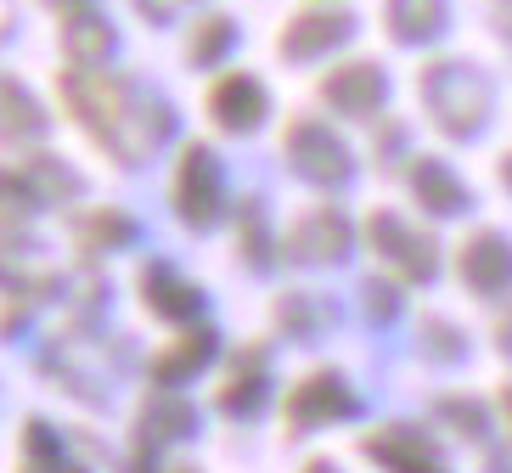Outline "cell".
<instances>
[{
	"label": "cell",
	"instance_id": "cell-4",
	"mask_svg": "<svg viewBox=\"0 0 512 473\" xmlns=\"http://www.w3.org/2000/svg\"><path fill=\"white\" fill-rule=\"evenodd\" d=\"M282 158H287V169H293V175H304L310 186H344L349 175H355L349 147L332 136L327 124H316V119H293V124H287Z\"/></svg>",
	"mask_w": 512,
	"mask_h": 473
},
{
	"label": "cell",
	"instance_id": "cell-29",
	"mask_svg": "<svg viewBox=\"0 0 512 473\" xmlns=\"http://www.w3.org/2000/svg\"><path fill=\"white\" fill-rule=\"evenodd\" d=\"M501 181H507V186H512V153H507V158H501Z\"/></svg>",
	"mask_w": 512,
	"mask_h": 473
},
{
	"label": "cell",
	"instance_id": "cell-20",
	"mask_svg": "<svg viewBox=\"0 0 512 473\" xmlns=\"http://www.w3.org/2000/svg\"><path fill=\"white\" fill-rule=\"evenodd\" d=\"M231 46H237V23H231L226 12L197 17L192 29H186V62H192V68H209V62H220Z\"/></svg>",
	"mask_w": 512,
	"mask_h": 473
},
{
	"label": "cell",
	"instance_id": "cell-24",
	"mask_svg": "<svg viewBox=\"0 0 512 473\" xmlns=\"http://www.w3.org/2000/svg\"><path fill=\"white\" fill-rule=\"evenodd\" d=\"M29 209H40V198H34V186L23 169H0V231L17 226Z\"/></svg>",
	"mask_w": 512,
	"mask_h": 473
},
{
	"label": "cell",
	"instance_id": "cell-31",
	"mask_svg": "<svg viewBox=\"0 0 512 473\" xmlns=\"http://www.w3.org/2000/svg\"><path fill=\"white\" fill-rule=\"evenodd\" d=\"M501 406H507V417H512V395H501Z\"/></svg>",
	"mask_w": 512,
	"mask_h": 473
},
{
	"label": "cell",
	"instance_id": "cell-15",
	"mask_svg": "<svg viewBox=\"0 0 512 473\" xmlns=\"http://www.w3.org/2000/svg\"><path fill=\"white\" fill-rule=\"evenodd\" d=\"M113 46H119V34H113V23H107L102 12H79V17H62V51L79 62V68H102L107 57H113Z\"/></svg>",
	"mask_w": 512,
	"mask_h": 473
},
{
	"label": "cell",
	"instance_id": "cell-6",
	"mask_svg": "<svg viewBox=\"0 0 512 473\" xmlns=\"http://www.w3.org/2000/svg\"><path fill=\"white\" fill-rule=\"evenodd\" d=\"M355 40V17L344 6H304L299 17H287L276 46H282L287 62H304V57H321V51H338Z\"/></svg>",
	"mask_w": 512,
	"mask_h": 473
},
{
	"label": "cell",
	"instance_id": "cell-21",
	"mask_svg": "<svg viewBox=\"0 0 512 473\" xmlns=\"http://www.w3.org/2000/svg\"><path fill=\"white\" fill-rule=\"evenodd\" d=\"M197 428V417H192V406H181V400H152V406H141V445L147 451H158V445H169V440H186Z\"/></svg>",
	"mask_w": 512,
	"mask_h": 473
},
{
	"label": "cell",
	"instance_id": "cell-25",
	"mask_svg": "<svg viewBox=\"0 0 512 473\" xmlns=\"http://www.w3.org/2000/svg\"><path fill=\"white\" fill-rule=\"evenodd\" d=\"M23 457H29L23 468H57V462H68L62 457V440L51 434V423H40V417L23 428Z\"/></svg>",
	"mask_w": 512,
	"mask_h": 473
},
{
	"label": "cell",
	"instance_id": "cell-5",
	"mask_svg": "<svg viewBox=\"0 0 512 473\" xmlns=\"http://www.w3.org/2000/svg\"><path fill=\"white\" fill-rule=\"evenodd\" d=\"M361 406H355V395H349V383L338 378V372H310L304 383H293L282 400V417L293 434H304V428H321V423H344V417H355Z\"/></svg>",
	"mask_w": 512,
	"mask_h": 473
},
{
	"label": "cell",
	"instance_id": "cell-13",
	"mask_svg": "<svg viewBox=\"0 0 512 473\" xmlns=\"http://www.w3.org/2000/svg\"><path fill=\"white\" fill-rule=\"evenodd\" d=\"M456 271H462L467 288L501 293L512 282V248H507V237H496V231H473V237L462 243V254H456Z\"/></svg>",
	"mask_w": 512,
	"mask_h": 473
},
{
	"label": "cell",
	"instance_id": "cell-14",
	"mask_svg": "<svg viewBox=\"0 0 512 473\" xmlns=\"http://www.w3.org/2000/svg\"><path fill=\"white\" fill-rule=\"evenodd\" d=\"M209 355H214V327L209 321H192L169 350H158L147 361V372H152V383H164V389H175V383H186V378H197V372L209 367Z\"/></svg>",
	"mask_w": 512,
	"mask_h": 473
},
{
	"label": "cell",
	"instance_id": "cell-30",
	"mask_svg": "<svg viewBox=\"0 0 512 473\" xmlns=\"http://www.w3.org/2000/svg\"><path fill=\"white\" fill-rule=\"evenodd\" d=\"M304 473H338V468H332V462H310Z\"/></svg>",
	"mask_w": 512,
	"mask_h": 473
},
{
	"label": "cell",
	"instance_id": "cell-11",
	"mask_svg": "<svg viewBox=\"0 0 512 473\" xmlns=\"http://www.w3.org/2000/svg\"><path fill=\"white\" fill-rule=\"evenodd\" d=\"M141 305H147L158 321L192 327V321L203 316V293H197L181 271H169V265H147V271H141Z\"/></svg>",
	"mask_w": 512,
	"mask_h": 473
},
{
	"label": "cell",
	"instance_id": "cell-19",
	"mask_svg": "<svg viewBox=\"0 0 512 473\" xmlns=\"http://www.w3.org/2000/svg\"><path fill=\"white\" fill-rule=\"evenodd\" d=\"M411 198H417L428 214H456V209H467V192L456 186V175L439 164V158H417V164H411Z\"/></svg>",
	"mask_w": 512,
	"mask_h": 473
},
{
	"label": "cell",
	"instance_id": "cell-8",
	"mask_svg": "<svg viewBox=\"0 0 512 473\" xmlns=\"http://www.w3.org/2000/svg\"><path fill=\"white\" fill-rule=\"evenodd\" d=\"M265 113H271V96H265V85L254 74L237 68V74H220L209 85V119L220 130H231V136H254L265 124Z\"/></svg>",
	"mask_w": 512,
	"mask_h": 473
},
{
	"label": "cell",
	"instance_id": "cell-12",
	"mask_svg": "<svg viewBox=\"0 0 512 473\" xmlns=\"http://www.w3.org/2000/svg\"><path fill=\"white\" fill-rule=\"evenodd\" d=\"M287 254L304 265H338L349 254V220L338 209H316V214H304L299 231L287 237Z\"/></svg>",
	"mask_w": 512,
	"mask_h": 473
},
{
	"label": "cell",
	"instance_id": "cell-22",
	"mask_svg": "<svg viewBox=\"0 0 512 473\" xmlns=\"http://www.w3.org/2000/svg\"><path fill=\"white\" fill-rule=\"evenodd\" d=\"M74 231H79V243H85V248H102V254L136 243V220H130L124 209H91V214H79Z\"/></svg>",
	"mask_w": 512,
	"mask_h": 473
},
{
	"label": "cell",
	"instance_id": "cell-23",
	"mask_svg": "<svg viewBox=\"0 0 512 473\" xmlns=\"http://www.w3.org/2000/svg\"><path fill=\"white\" fill-rule=\"evenodd\" d=\"M23 175H29V186H34V198L40 203H68V198H79V175L68 164H57V158H34L29 169H23Z\"/></svg>",
	"mask_w": 512,
	"mask_h": 473
},
{
	"label": "cell",
	"instance_id": "cell-2",
	"mask_svg": "<svg viewBox=\"0 0 512 473\" xmlns=\"http://www.w3.org/2000/svg\"><path fill=\"white\" fill-rule=\"evenodd\" d=\"M422 102L445 136H473L490 113V85L467 62H428L422 68Z\"/></svg>",
	"mask_w": 512,
	"mask_h": 473
},
{
	"label": "cell",
	"instance_id": "cell-27",
	"mask_svg": "<svg viewBox=\"0 0 512 473\" xmlns=\"http://www.w3.org/2000/svg\"><path fill=\"white\" fill-rule=\"evenodd\" d=\"M96 0H51V12L57 17H79V12H91Z\"/></svg>",
	"mask_w": 512,
	"mask_h": 473
},
{
	"label": "cell",
	"instance_id": "cell-26",
	"mask_svg": "<svg viewBox=\"0 0 512 473\" xmlns=\"http://www.w3.org/2000/svg\"><path fill=\"white\" fill-rule=\"evenodd\" d=\"M394 305H400V299H394V288H383V282H366V310H372V316H394Z\"/></svg>",
	"mask_w": 512,
	"mask_h": 473
},
{
	"label": "cell",
	"instance_id": "cell-9",
	"mask_svg": "<svg viewBox=\"0 0 512 473\" xmlns=\"http://www.w3.org/2000/svg\"><path fill=\"white\" fill-rule=\"evenodd\" d=\"M383 91H389V79H383L377 62H338L321 79V102L332 113H344V119H372L377 107H383Z\"/></svg>",
	"mask_w": 512,
	"mask_h": 473
},
{
	"label": "cell",
	"instance_id": "cell-10",
	"mask_svg": "<svg viewBox=\"0 0 512 473\" xmlns=\"http://www.w3.org/2000/svg\"><path fill=\"white\" fill-rule=\"evenodd\" d=\"M361 451L389 473H445V457L406 423H383L372 434H361Z\"/></svg>",
	"mask_w": 512,
	"mask_h": 473
},
{
	"label": "cell",
	"instance_id": "cell-3",
	"mask_svg": "<svg viewBox=\"0 0 512 473\" xmlns=\"http://www.w3.org/2000/svg\"><path fill=\"white\" fill-rule=\"evenodd\" d=\"M226 209V169L214 158V147L203 141H186L181 147V164H175V214H181L192 231L214 226Z\"/></svg>",
	"mask_w": 512,
	"mask_h": 473
},
{
	"label": "cell",
	"instance_id": "cell-17",
	"mask_svg": "<svg viewBox=\"0 0 512 473\" xmlns=\"http://www.w3.org/2000/svg\"><path fill=\"white\" fill-rule=\"evenodd\" d=\"M383 23H389V34L400 46H428L445 29V6L439 0H389L383 6Z\"/></svg>",
	"mask_w": 512,
	"mask_h": 473
},
{
	"label": "cell",
	"instance_id": "cell-16",
	"mask_svg": "<svg viewBox=\"0 0 512 473\" xmlns=\"http://www.w3.org/2000/svg\"><path fill=\"white\" fill-rule=\"evenodd\" d=\"M46 136V107L29 96V85L0 74V141H40Z\"/></svg>",
	"mask_w": 512,
	"mask_h": 473
},
{
	"label": "cell",
	"instance_id": "cell-7",
	"mask_svg": "<svg viewBox=\"0 0 512 473\" xmlns=\"http://www.w3.org/2000/svg\"><path fill=\"white\" fill-rule=\"evenodd\" d=\"M366 243L406 276V282H428V276H434V243H428L422 231H411L406 220H394L389 209L366 214Z\"/></svg>",
	"mask_w": 512,
	"mask_h": 473
},
{
	"label": "cell",
	"instance_id": "cell-32",
	"mask_svg": "<svg viewBox=\"0 0 512 473\" xmlns=\"http://www.w3.org/2000/svg\"><path fill=\"white\" fill-rule=\"evenodd\" d=\"M181 473H192V468H181Z\"/></svg>",
	"mask_w": 512,
	"mask_h": 473
},
{
	"label": "cell",
	"instance_id": "cell-1",
	"mask_svg": "<svg viewBox=\"0 0 512 473\" xmlns=\"http://www.w3.org/2000/svg\"><path fill=\"white\" fill-rule=\"evenodd\" d=\"M57 96H62V107L91 130L96 147L124 169L147 164V158L158 153V141H169V130H175V113H169L158 96H141L136 85L107 79L102 68H79V62L62 68Z\"/></svg>",
	"mask_w": 512,
	"mask_h": 473
},
{
	"label": "cell",
	"instance_id": "cell-28",
	"mask_svg": "<svg viewBox=\"0 0 512 473\" xmlns=\"http://www.w3.org/2000/svg\"><path fill=\"white\" fill-rule=\"evenodd\" d=\"M23 473H85V468H74V462H57V468H23Z\"/></svg>",
	"mask_w": 512,
	"mask_h": 473
},
{
	"label": "cell",
	"instance_id": "cell-18",
	"mask_svg": "<svg viewBox=\"0 0 512 473\" xmlns=\"http://www.w3.org/2000/svg\"><path fill=\"white\" fill-rule=\"evenodd\" d=\"M265 389H271L265 350H242V367L231 372L226 389H220V412H226V417H254L259 400H265Z\"/></svg>",
	"mask_w": 512,
	"mask_h": 473
}]
</instances>
